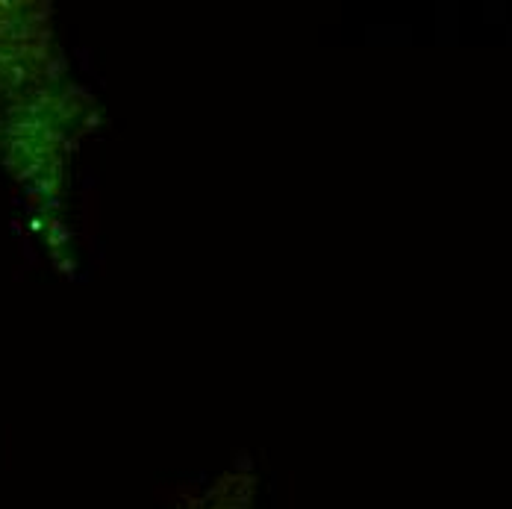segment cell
<instances>
[{
    "mask_svg": "<svg viewBox=\"0 0 512 509\" xmlns=\"http://www.w3.org/2000/svg\"><path fill=\"white\" fill-rule=\"evenodd\" d=\"M45 15L30 6L0 3V80L21 86L18 80L39 77L48 62Z\"/></svg>",
    "mask_w": 512,
    "mask_h": 509,
    "instance_id": "obj_1",
    "label": "cell"
},
{
    "mask_svg": "<svg viewBox=\"0 0 512 509\" xmlns=\"http://www.w3.org/2000/svg\"><path fill=\"white\" fill-rule=\"evenodd\" d=\"M189 509H254V477L245 471L221 474Z\"/></svg>",
    "mask_w": 512,
    "mask_h": 509,
    "instance_id": "obj_2",
    "label": "cell"
}]
</instances>
